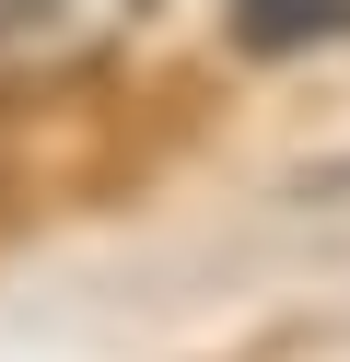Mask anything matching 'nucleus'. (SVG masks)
<instances>
[{"instance_id":"obj_2","label":"nucleus","mask_w":350,"mask_h":362,"mask_svg":"<svg viewBox=\"0 0 350 362\" xmlns=\"http://www.w3.org/2000/svg\"><path fill=\"white\" fill-rule=\"evenodd\" d=\"M327 35H350V0H233V47H257V59L327 47Z\"/></svg>"},{"instance_id":"obj_1","label":"nucleus","mask_w":350,"mask_h":362,"mask_svg":"<svg viewBox=\"0 0 350 362\" xmlns=\"http://www.w3.org/2000/svg\"><path fill=\"white\" fill-rule=\"evenodd\" d=\"M163 0H0V94H59L105 71Z\"/></svg>"}]
</instances>
